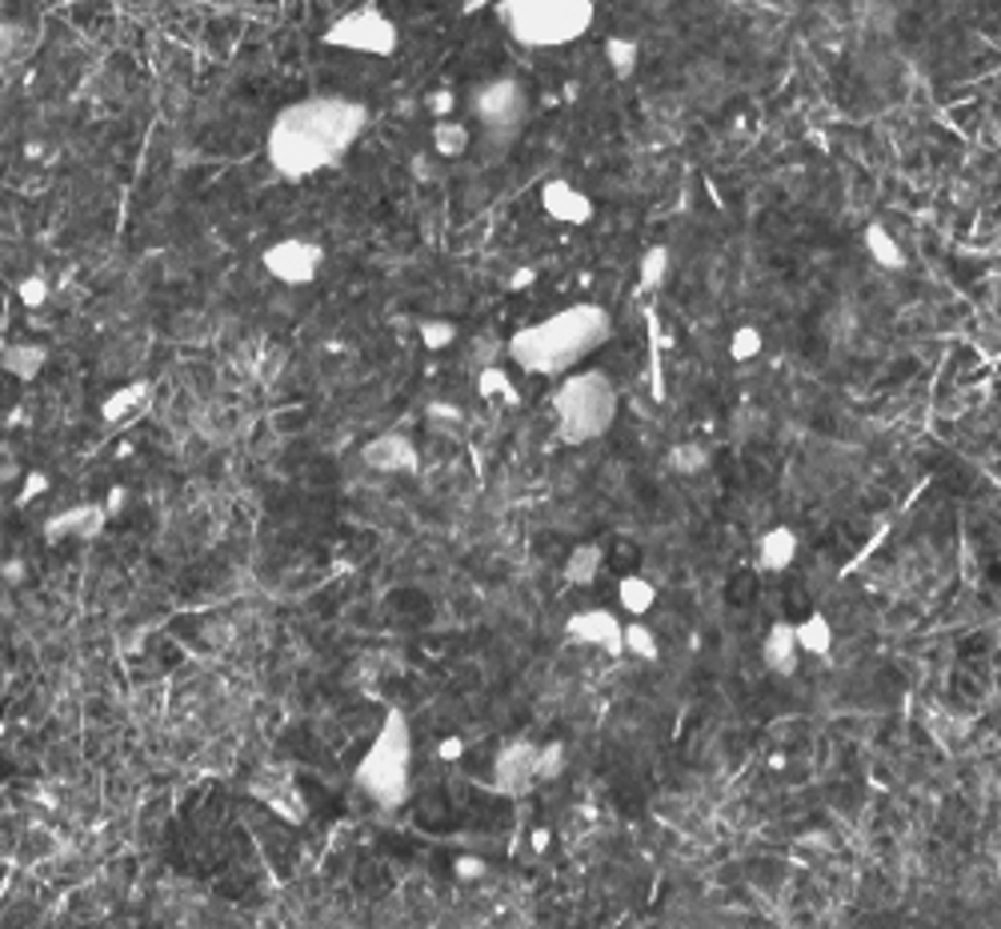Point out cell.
I'll list each match as a JSON object with an SVG mask.
<instances>
[{
  "mask_svg": "<svg viewBox=\"0 0 1001 929\" xmlns=\"http://www.w3.org/2000/svg\"><path fill=\"white\" fill-rule=\"evenodd\" d=\"M369 128V108L357 96L313 93L289 101L265 133V161L280 181H313L337 169Z\"/></svg>",
  "mask_w": 1001,
  "mask_h": 929,
  "instance_id": "cell-1",
  "label": "cell"
},
{
  "mask_svg": "<svg viewBox=\"0 0 1001 929\" xmlns=\"http://www.w3.org/2000/svg\"><path fill=\"white\" fill-rule=\"evenodd\" d=\"M613 337V317L594 301L565 305L557 313L521 325L505 341V357L529 377H561Z\"/></svg>",
  "mask_w": 1001,
  "mask_h": 929,
  "instance_id": "cell-2",
  "label": "cell"
},
{
  "mask_svg": "<svg viewBox=\"0 0 1001 929\" xmlns=\"http://www.w3.org/2000/svg\"><path fill=\"white\" fill-rule=\"evenodd\" d=\"M353 785L384 813L401 810L413 798V725L401 709H384L381 725L353 766Z\"/></svg>",
  "mask_w": 1001,
  "mask_h": 929,
  "instance_id": "cell-3",
  "label": "cell"
},
{
  "mask_svg": "<svg viewBox=\"0 0 1001 929\" xmlns=\"http://www.w3.org/2000/svg\"><path fill=\"white\" fill-rule=\"evenodd\" d=\"M621 393L601 369H573L553 389V429L565 445L601 441L618 421Z\"/></svg>",
  "mask_w": 1001,
  "mask_h": 929,
  "instance_id": "cell-4",
  "label": "cell"
},
{
  "mask_svg": "<svg viewBox=\"0 0 1001 929\" xmlns=\"http://www.w3.org/2000/svg\"><path fill=\"white\" fill-rule=\"evenodd\" d=\"M500 28L521 48H569L594 33V0H497Z\"/></svg>",
  "mask_w": 1001,
  "mask_h": 929,
  "instance_id": "cell-5",
  "label": "cell"
},
{
  "mask_svg": "<svg viewBox=\"0 0 1001 929\" xmlns=\"http://www.w3.org/2000/svg\"><path fill=\"white\" fill-rule=\"evenodd\" d=\"M321 45L333 48V53H349V57L389 60L401 48V28L377 4H357V9L341 12L325 24Z\"/></svg>",
  "mask_w": 1001,
  "mask_h": 929,
  "instance_id": "cell-6",
  "label": "cell"
},
{
  "mask_svg": "<svg viewBox=\"0 0 1001 929\" xmlns=\"http://www.w3.org/2000/svg\"><path fill=\"white\" fill-rule=\"evenodd\" d=\"M469 116L481 133L497 145H513L521 137L525 121H529V89L517 77H490V81L473 84L469 93Z\"/></svg>",
  "mask_w": 1001,
  "mask_h": 929,
  "instance_id": "cell-7",
  "label": "cell"
},
{
  "mask_svg": "<svg viewBox=\"0 0 1001 929\" xmlns=\"http://www.w3.org/2000/svg\"><path fill=\"white\" fill-rule=\"evenodd\" d=\"M261 268L285 289H309L325 273V244L313 237H277L261 249Z\"/></svg>",
  "mask_w": 1001,
  "mask_h": 929,
  "instance_id": "cell-8",
  "label": "cell"
},
{
  "mask_svg": "<svg viewBox=\"0 0 1001 929\" xmlns=\"http://www.w3.org/2000/svg\"><path fill=\"white\" fill-rule=\"evenodd\" d=\"M490 785H493V793L513 798V802L529 798V793L537 790V742H529V737H513V742L500 745L497 754H493Z\"/></svg>",
  "mask_w": 1001,
  "mask_h": 929,
  "instance_id": "cell-9",
  "label": "cell"
},
{
  "mask_svg": "<svg viewBox=\"0 0 1001 929\" xmlns=\"http://www.w3.org/2000/svg\"><path fill=\"white\" fill-rule=\"evenodd\" d=\"M105 529H108V513L101 501H72V505L57 509L53 517H45L41 537H45L48 546H60V541H96Z\"/></svg>",
  "mask_w": 1001,
  "mask_h": 929,
  "instance_id": "cell-10",
  "label": "cell"
},
{
  "mask_svg": "<svg viewBox=\"0 0 1001 929\" xmlns=\"http://www.w3.org/2000/svg\"><path fill=\"white\" fill-rule=\"evenodd\" d=\"M537 200H541V213L549 221L565 225V229H585L597 217L594 197L582 185H573L569 176H549L541 193H537Z\"/></svg>",
  "mask_w": 1001,
  "mask_h": 929,
  "instance_id": "cell-11",
  "label": "cell"
},
{
  "mask_svg": "<svg viewBox=\"0 0 1001 929\" xmlns=\"http://www.w3.org/2000/svg\"><path fill=\"white\" fill-rule=\"evenodd\" d=\"M565 638L573 645H589L609 657H625V621L613 609H582L565 621Z\"/></svg>",
  "mask_w": 1001,
  "mask_h": 929,
  "instance_id": "cell-12",
  "label": "cell"
},
{
  "mask_svg": "<svg viewBox=\"0 0 1001 929\" xmlns=\"http://www.w3.org/2000/svg\"><path fill=\"white\" fill-rule=\"evenodd\" d=\"M361 464L384 477H409L421 469V449L409 433H377L361 445Z\"/></svg>",
  "mask_w": 1001,
  "mask_h": 929,
  "instance_id": "cell-13",
  "label": "cell"
},
{
  "mask_svg": "<svg viewBox=\"0 0 1001 929\" xmlns=\"http://www.w3.org/2000/svg\"><path fill=\"white\" fill-rule=\"evenodd\" d=\"M253 798L265 805L273 817H280V822H289V825H301L304 817H309V802H304L301 785H297V778L285 773V769L261 773V778L253 781Z\"/></svg>",
  "mask_w": 1001,
  "mask_h": 929,
  "instance_id": "cell-14",
  "label": "cell"
},
{
  "mask_svg": "<svg viewBox=\"0 0 1001 929\" xmlns=\"http://www.w3.org/2000/svg\"><path fill=\"white\" fill-rule=\"evenodd\" d=\"M152 397H157V385L145 381V377H140V381L117 385L113 393L101 397L96 417H101V425H108V429H128V425H137V421L152 409Z\"/></svg>",
  "mask_w": 1001,
  "mask_h": 929,
  "instance_id": "cell-15",
  "label": "cell"
},
{
  "mask_svg": "<svg viewBox=\"0 0 1001 929\" xmlns=\"http://www.w3.org/2000/svg\"><path fill=\"white\" fill-rule=\"evenodd\" d=\"M761 662H766L769 674L778 677H793L802 669V645H797V633H793V621H773L761 641Z\"/></svg>",
  "mask_w": 1001,
  "mask_h": 929,
  "instance_id": "cell-16",
  "label": "cell"
},
{
  "mask_svg": "<svg viewBox=\"0 0 1001 929\" xmlns=\"http://www.w3.org/2000/svg\"><path fill=\"white\" fill-rule=\"evenodd\" d=\"M48 369V345L41 341H9L0 348V372L21 385H33Z\"/></svg>",
  "mask_w": 1001,
  "mask_h": 929,
  "instance_id": "cell-17",
  "label": "cell"
},
{
  "mask_svg": "<svg viewBox=\"0 0 1001 929\" xmlns=\"http://www.w3.org/2000/svg\"><path fill=\"white\" fill-rule=\"evenodd\" d=\"M797 549H802L797 529H790V525H773V529H766L761 541H757V565L766 573H785L793 561H797Z\"/></svg>",
  "mask_w": 1001,
  "mask_h": 929,
  "instance_id": "cell-18",
  "label": "cell"
},
{
  "mask_svg": "<svg viewBox=\"0 0 1001 929\" xmlns=\"http://www.w3.org/2000/svg\"><path fill=\"white\" fill-rule=\"evenodd\" d=\"M862 249H865V256H870V261L882 268V273H901V268L909 265V256H906V249H901V241H897L894 232L885 229L882 221L865 225Z\"/></svg>",
  "mask_w": 1001,
  "mask_h": 929,
  "instance_id": "cell-19",
  "label": "cell"
},
{
  "mask_svg": "<svg viewBox=\"0 0 1001 929\" xmlns=\"http://www.w3.org/2000/svg\"><path fill=\"white\" fill-rule=\"evenodd\" d=\"M429 145L441 161H461L473 149V125L461 116H441V121H433Z\"/></svg>",
  "mask_w": 1001,
  "mask_h": 929,
  "instance_id": "cell-20",
  "label": "cell"
},
{
  "mask_svg": "<svg viewBox=\"0 0 1001 929\" xmlns=\"http://www.w3.org/2000/svg\"><path fill=\"white\" fill-rule=\"evenodd\" d=\"M601 565H606V549L597 541H585V546H573L569 558H565V585L573 589H589L597 577H601Z\"/></svg>",
  "mask_w": 1001,
  "mask_h": 929,
  "instance_id": "cell-21",
  "label": "cell"
},
{
  "mask_svg": "<svg viewBox=\"0 0 1001 929\" xmlns=\"http://www.w3.org/2000/svg\"><path fill=\"white\" fill-rule=\"evenodd\" d=\"M793 633H797V645H802V653H809V657H821V662H829V653H833V621H829L821 609H814L809 617H802V621H793Z\"/></svg>",
  "mask_w": 1001,
  "mask_h": 929,
  "instance_id": "cell-22",
  "label": "cell"
},
{
  "mask_svg": "<svg viewBox=\"0 0 1001 929\" xmlns=\"http://www.w3.org/2000/svg\"><path fill=\"white\" fill-rule=\"evenodd\" d=\"M481 401H497V405H521V389L513 381V372L505 365H481L478 369V381H473Z\"/></svg>",
  "mask_w": 1001,
  "mask_h": 929,
  "instance_id": "cell-23",
  "label": "cell"
},
{
  "mask_svg": "<svg viewBox=\"0 0 1001 929\" xmlns=\"http://www.w3.org/2000/svg\"><path fill=\"white\" fill-rule=\"evenodd\" d=\"M618 601L629 617H645L657 605V585L649 577H641V573H625L618 581Z\"/></svg>",
  "mask_w": 1001,
  "mask_h": 929,
  "instance_id": "cell-24",
  "label": "cell"
},
{
  "mask_svg": "<svg viewBox=\"0 0 1001 929\" xmlns=\"http://www.w3.org/2000/svg\"><path fill=\"white\" fill-rule=\"evenodd\" d=\"M669 273H674V253H669V244H649L637 261V285L645 293L661 289Z\"/></svg>",
  "mask_w": 1001,
  "mask_h": 929,
  "instance_id": "cell-25",
  "label": "cell"
},
{
  "mask_svg": "<svg viewBox=\"0 0 1001 929\" xmlns=\"http://www.w3.org/2000/svg\"><path fill=\"white\" fill-rule=\"evenodd\" d=\"M606 65L613 69V77L618 81H629L633 72L641 69V41H633V36H609L606 41Z\"/></svg>",
  "mask_w": 1001,
  "mask_h": 929,
  "instance_id": "cell-26",
  "label": "cell"
},
{
  "mask_svg": "<svg viewBox=\"0 0 1001 929\" xmlns=\"http://www.w3.org/2000/svg\"><path fill=\"white\" fill-rule=\"evenodd\" d=\"M665 461H669V469L681 477H701L705 469H710V449L701 441H677L669 454H665Z\"/></svg>",
  "mask_w": 1001,
  "mask_h": 929,
  "instance_id": "cell-27",
  "label": "cell"
},
{
  "mask_svg": "<svg viewBox=\"0 0 1001 929\" xmlns=\"http://www.w3.org/2000/svg\"><path fill=\"white\" fill-rule=\"evenodd\" d=\"M457 337H461V329L449 317H425L417 325V341L425 353H445V348L457 345Z\"/></svg>",
  "mask_w": 1001,
  "mask_h": 929,
  "instance_id": "cell-28",
  "label": "cell"
},
{
  "mask_svg": "<svg viewBox=\"0 0 1001 929\" xmlns=\"http://www.w3.org/2000/svg\"><path fill=\"white\" fill-rule=\"evenodd\" d=\"M12 297H16V305H21V309H28V313H41V309L53 301V280H48L45 273H24V277L12 285Z\"/></svg>",
  "mask_w": 1001,
  "mask_h": 929,
  "instance_id": "cell-29",
  "label": "cell"
},
{
  "mask_svg": "<svg viewBox=\"0 0 1001 929\" xmlns=\"http://www.w3.org/2000/svg\"><path fill=\"white\" fill-rule=\"evenodd\" d=\"M625 653L637 662H657L661 657V641L649 626H641V617H633L625 626Z\"/></svg>",
  "mask_w": 1001,
  "mask_h": 929,
  "instance_id": "cell-30",
  "label": "cell"
},
{
  "mask_svg": "<svg viewBox=\"0 0 1001 929\" xmlns=\"http://www.w3.org/2000/svg\"><path fill=\"white\" fill-rule=\"evenodd\" d=\"M761 353H766V333L757 325H737L734 333H729V360L749 365V360H757Z\"/></svg>",
  "mask_w": 1001,
  "mask_h": 929,
  "instance_id": "cell-31",
  "label": "cell"
},
{
  "mask_svg": "<svg viewBox=\"0 0 1001 929\" xmlns=\"http://www.w3.org/2000/svg\"><path fill=\"white\" fill-rule=\"evenodd\" d=\"M48 489H53V477L41 469V464H33V469H24L21 481H16V493H12V505L16 509H28L33 501L48 497Z\"/></svg>",
  "mask_w": 1001,
  "mask_h": 929,
  "instance_id": "cell-32",
  "label": "cell"
},
{
  "mask_svg": "<svg viewBox=\"0 0 1001 929\" xmlns=\"http://www.w3.org/2000/svg\"><path fill=\"white\" fill-rule=\"evenodd\" d=\"M565 766H569V754L561 742L537 745V785H553L565 773Z\"/></svg>",
  "mask_w": 1001,
  "mask_h": 929,
  "instance_id": "cell-33",
  "label": "cell"
},
{
  "mask_svg": "<svg viewBox=\"0 0 1001 929\" xmlns=\"http://www.w3.org/2000/svg\"><path fill=\"white\" fill-rule=\"evenodd\" d=\"M490 873V861L481 858V853H461V858L453 861V878L457 882H481Z\"/></svg>",
  "mask_w": 1001,
  "mask_h": 929,
  "instance_id": "cell-34",
  "label": "cell"
},
{
  "mask_svg": "<svg viewBox=\"0 0 1001 929\" xmlns=\"http://www.w3.org/2000/svg\"><path fill=\"white\" fill-rule=\"evenodd\" d=\"M425 108H429L433 121H441V116H457V93L453 89H433V93L425 96Z\"/></svg>",
  "mask_w": 1001,
  "mask_h": 929,
  "instance_id": "cell-35",
  "label": "cell"
},
{
  "mask_svg": "<svg viewBox=\"0 0 1001 929\" xmlns=\"http://www.w3.org/2000/svg\"><path fill=\"white\" fill-rule=\"evenodd\" d=\"M425 417L441 421V425H461V421H465V409L453 405V401H429V405H425Z\"/></svg>",
  "mask_w": 1001,
  "mask_h": 929,
  "instance_id": "cell-36",
  "label": "cell"
},
{
  "mask_svg": "<svg viewBox=\"0 0 1001 929\" xmlns=\"http://www.w3.org/2000/svg\"><path fill=\"white\" fill-rule=\"evenodd\" d=\"M101 505H105L108 521H117L120 513L128 509V489H125V485H108V489H105V497H101Z\"/></svg>",
  "mask_w": 1001,
  "mask_h": 929,
  "instance_id": "cell-37",
  "label": "cell"
},
{
  "mask_svg": "<svg viewBox=\"0 0 1001 929\" xmlns=\"http://www.w3.org/2000/svg\"><path fill=\"white\" fill-rule=\"evenodd\" d=\"M24 577H28V565H24V558H4V561H0V581H4V585H21Z\"/></svg>",
  "mask_w": 1001,
  "mask_h": 929,
  "instance_id": "cell-38",
  "label": "cell"
},
{
  "mask_svg": "<svg viewBox=\"0 0 1001 929\" xmlns=\"http://www.w3.org/2000/svg\"><path fill=\"white\" fill-rule=\"evenodd\" d=\"M437 757H441V761H461V757H465V737H457V733L441 737V742H437Z\"/></svg>",
  "mask_w": 1001,
  "mask_h": 929,
  "instance_id": "cell-39",
  "label": "cell"
},
{
  "mask_svg": "<svg viewBox=\"0 0 1001 929\" xmlns=\"http://www.w3.org/2000/svg\"><path fill=\"white\" fill-rule=\"evenodd\" d=\"M533 280H537V268H533V265H521V268H513L509 289H513V293H521V289H529Z\"/></svg>",
  "mask_w": 1001,
  "mask_h": 929,
  "instance_id": "cell-40",
  "label": "cell"
},
{
  "mask_svg": "<svg viewBox=\"0 0 1001 929\" xmlns=\"http://www.w3.org/2000/svg\"><path fill=\"white\" fill-rule=\"evenodd\" d=\"M549 846H553V834H549L545 825H533V834H529V849H533V853H545Z\"/></svg>",
  "mask_w": 1001,
  "mask_h": 929,
  "instance_id": "cell-41",
  "label": "cell"
},
{
  "mask_svg": "<svg viewBox=\"0 0 1001 929\" xmlns=\"http://www.w3.org/2000/svg\"><path fill=\"white\" fill-rule=\"evenodd\" d=\"M4 513H9V497H4V489H0V521H4Z\"/></svg>",
  "mask_w": 1001,
  "mask_h": 929,
  "instance_id": "cell-42",
  "label": "cell"
}]
</instances>
